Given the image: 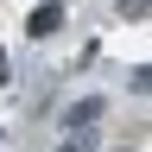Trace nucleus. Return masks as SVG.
<instances>
[{
	"label": "nucleus",
	"mask_w": 152,
	"mask_h": 152,
	"mask_svg": "<svg viewBox=\"0 0 152 152\" xmlns=\"http://www.w3.org/2000/svg\"><path fill=\"white\" fill-rule=\"evenodd\" d=\"M102 114H108V102H102V95H83V102L64 114V127H70V133H95V121H102Z\"/></svg>",
	"instance_id": "nucleus-1"
},
{
	"label": "nucleus",
	"mask_w": 152,
	"mask_h": 152,
	"mask_svg": "<svg viewBox=\"0 0 152 152\" xmlns=\"http://www.w3.org/2000/svg\"><path fill=\"white\" fill-rule=\"evenodd\" d=\"M57 26H64V7H38V13L26 19V32H32V38H51Z\"/></svg>",
	"instance_id": "nucleus-2"
},
{
	"label": "nucleus",
	"mask_w": 152,
	"mask_h": 152,
	"mask_svg": "<svg viewBox=\"0 0 152 152\" xmlns=\"http://www.w3.org/2000/svg\"><path fill=\"white\" fill-rule=\"evenodd\" d=\"M57 152H89V133H70V140L57 146Z\"/></svg>",
	"instance_id": "nucleus-3"
},
{
	"label": "nucleus",
	"mask_w": 152,
	"mask_h": 152,
	"mask_svg": "<svg viewBox=\"0 0 152 152\" xmlns=\"http://www.w3.org/2000/svg\"><path fill=\"white\" fill-rule=\"evenodd\" d=\"M114 7H121V13H146V0H114Z\"/></svg>",
	"instance_id": "nucleus-4"
},
{
	"label": "nucleus",
	"mask_w": 152,
	"mask_h": 152,
	"mask_svg": "<svg viewBox=\"0 0 152 152\" xmlns=\"http://www.w3.org/2000/svg\"><path fill=\"white\" fill-rule=\"evenodd\" d=\"M0 83H7V51H0Z\"/></svg>",
	"instance_id": "nucleus-5"
}]
</instances>
